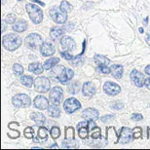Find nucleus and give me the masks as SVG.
Masks as SVG:
<instances>
[{
    "label": "nucleus",
    "instance_id": "nucleus-32",
    "mask_svg": "<svg viewBox=\"0 0 150 150\" xmlns=\"http://www.w3.org/2000/svg\"><path fill=\"white\" fill-rule=\"evenodd\" d=\"M59 8L62 9V11H64L65 13H68V12H70V11H72V5L70 4L69 2H67V1H62L61 3V6H59Z\"/></svg>",
    "mask_w": 150,
    "mask_h": 150
},
{
    "label": "nucleus",
    "instance_id": "nucleus-39",
    "mask_svg": "<svg viewBox=\"0 0 150 150\" xmlns=\"http://www.w3.org/2000/svg\"><path fill=\"white\" fill-rule=\"evenodd\" d=\"M98 71H100V72L104 73V74H108L110 73V68L107 67V65H98Z\"/></svg>",
    "mask_w": 150,
    "mask_h": 150
},
{
    "label": "nucleus",
    "instance_id": "nucleus-18",
    "mask_svg": "<svg viewBox=\"0 0 150 150\" xmlns=\"http://www.w3.org/2000/svg\"><path fill=\"white\" fill-rule=\"evenodd\" d=\"M78 129V134L81 139H86L89 133V129H88V122H81L77 126Z\"/></svg>",
    "mask_w": 150,
    "mask_h": 150
},
{
    "label": "nucleus",
    "instance_id": "nucleus-54",
    "mask_svg": "<svg viewBox=\"0 0 150 150\" xmlns=\"http://www.w3.org/2000/svg\"><path fill=\"white\" fill-rule=\"evenodd\" d=\"M19 1H22V0H19Z\"/></svg>",
    "mask_w": 150,
    "mask_h": 150
},
{
    "label": "nucleus",
    "instance_id": "nucleus-3",
    "mask_svg": "<svg viewBox=\"0 0 150 150\" xmlns=\"http://www.w3.org/2000/svg\"><path fill=\"white\" fill-rule=\"evenodd\" d=\"M25 46L29 48L31 50H36L39 47H41L42 45V38L39 34L37 33H31L26 36L25 40Z\"/></svg>",
    "mask_w": 150,
    "mask_h": 150
},
{
    "label": "nucleus",
    "instance_id": "nucleus-12",
    "mask_svg": "<svg viewBox=\"0 0 150 150\" xmlns=\"http://www.w3.org/2000/svg\"><path fill=\"white\" fill-rule=\"evenodd\" d=\"M131 79L133 80V82L136 84V86L137 87H142L143 85H144L145 83V78L144 76H143L142 73H140L139 71L137 70H133L131 72Z\"/></svg>",
    "mask_w": 150,
    "mask_h": 150
},
{
    "label": "nucleus",
    "instance_id": "nucleus-47",
    "mask_svg": "<svg viewBox=\"0 0 150 150\" xmlns=\"http://www.w3.org/2000/svg\"><path fill=\"white\" fill-rule=\"evenodd\" d=\"M31 1H34V2H36V3H39V4L42 5V6H44V5H45L43 2H41V1H40V0H31Z\"/></svg>",
    "mask_w": 150,
    "mask_h": 150
},
{
    "label": "nucleus",
    "instance_id": "nucleus-41",
    "mask_svg": "<svg viewBox=\"0 0 150 150\" xmlns=\"http://www.w3.org/2000/svg\"><path fill=\"white\" fill-rule=\"evenodd\" d=\"M69 52H70V51H64V52L61 53V55L64 57L65 59H67V61H70V59H73L74 58H73V56L71 55Z\"/></svg>",
    "mask_w": 150,
    "mask_h": 150
},
{
    "label": "nucleus",
    "instance_id": "nucleus-52",
    "mask_svg": "<svg viewBox=\"0 0 150 150\" xmlns=\"http://www.w3.org/2000/svg\"><path fill=\"white\" fill-rule=\"evenodd\" d=\"M139 32H142H142H143V28H139Z\"/></svg>",
    "mask_w": 150,
    "mask_h": 150
},
{
    "label": "nucleus",
    "instance_id": "nucleus-16",
    "mask_svg": "<svg viewBox=\"0 0 150 150\" xmlns=\"http://www.w3.org/2000/svg\"><path fill=\"white\" fill-rule=\"evenodd\" d=\"M82 117L88 120H97L98 118V111L95 108H87L83 111Z\"/></svg>",
    "mask_w": 150,
    "mask_h": 150
},
{
    "label": "nucleus",
    "instance_id": "nucleus-35",
    "mask_svg": "<svg viewBox=\"0 0 150 150\" xmlns=\"http://www.w3.org/2000/svg\"><path fill=\"white\" fill-rule=\"evenodd\" d=\"M13 70H14V72H15V74H16V75H22L23 73V67L21 64H14Z\"/></svg>",
    "mask_w": 150,
    "mask_h": 150
},
{
    "label": "nucleus",
    "instance_id": "nucleus-45",
    "mask_svg": "<svg viewBox=\"0 0 150 150\" xmlns=\"http://www.w3.org/2000/svg\"><path fill=\"white\" fill-rule=\"evenodd\" d=\"M144 85L146 86V88H147L148 90H150V77L147 78V79H145V83Z\"/></svg>",
    "mask_w": 150,
    "mask_h": 150
},
{
    "label": "nucleus",
    "instance_id": "nucleus-43",
    "mask_svg": "<svg viewBox=\"0 0 150 150\" xmlns=\"http://www.w3.org/2000/svg\"><path fill=\"white\" fill-rule=\"evenodd\" d=\"M143 118L142 114H139V113H134L133 115H132V119L134 120V121H139V120H142Z\"/></svg>",
    "mask_w": 150,
    "mask_h": 150
},
{
    "label": "nucleus",
    "instance_id": "nucleus-11",
    "mask_svg": "<svg viewBox=\"0 0 150 150\" xmlns=\"http://www.w3.org/2000/svg\"><path fill=\"white\" fill-rule=\"evenodd\" d=\"M40 52L44 57H49L52 56L55 54L56 50H55V46L51 43V42H43L40 47Z\"/></svg>",
    "mask_w": 150,
    "mask_h": 150
},
{
    "label": "nucleus",
    "instance_id": "nucleus-26",
    "mask_svg": "<svg viewBox=\"0 0 150 150\" xmlns=\"http://www.w3.org/2000/svg\"><path fill=\"white\" fill-rule=\"evenodd\" d=\"M95 62L98 65H107V64H109V59L105 58L104 56L97 55L95 57Z\"/></svg>",
    "mask_w": 150,
    "mask_h": 150
},
{
    "label": "nucleus",
    "instance_id": "nucleus-23",
    "mask_svg": "<svg viewBox=\"0 0 150 150\" xmlns=\"http://www.w3.org/2000/svg\"><path fill=\"white\" fill-rule=\"evenodd\" d=\"M28 70L31 71V72H33L34 74H41L43 72L44 70V67H42L41 64H39V62H33V64H29L28 67Z\"/></svg>",
    "mask_w": 150,
    "mask_h": 150
},
{
    "label": "nucleus",
    "instance_id": "nucleus-17",
    "mask_svg": "<svg viewBox=\"0 0 150 150\" xmlns=\"http://www.w3.org/2000/svg\"><path fill=\"white\" fill-rule=\"evenodd\" d=\"M82 92L84 96L92 97L93 95L96 94V87L92 82H86L84 83V85L82 87Z\"/></svg>",
    "mask_w": 150,
    "mask_h": 150
},
{
    "label": "nucleus",
    "instance_id": "nucleus-19",
    "mask_svg": "<svg viewBox=\"0 0 150 150\" xmlns=\"http://www.w3.org/2000/svg\"><path fill=\"white\" fill-rule=\"evenodd\" d=\"M30 118L33 120V121L36 123V125L41 127V126L44 125V123L46 122V117H45L43 114L40 112H33L31 113Z\"/></svg>",
    "mask_w": 150,
    "mask_h": 150
},
{
    "label": "nucleus",
    "instance_id": "nucleus-34",
    "mask_svg": "<svg viewBox=\"0 0 150 150\" xmlns=\"http://www.w3.org/2000/svg\"><path fill=\"white\" fill-rule=\"evenodd\" d=\"M142 128L137 127V128H134L133 130V136H134V139H139V137H142Z\"/></svg>",
    "mask_w": 150,
    "mask_h": 150
},
{
    "label": "nucleus",
    "instance_id": "nucleus-48",
    "mask_svg": "<svg viewBox=\"0 0 150 150\" xmlns=\"http://www.w3.org/2000/svg\"><path fill=\"white\" fill-rule=\"evenodd\" d=\"M4 30H5V21L3 20L2 21V32H4Z\"/></svg>",
    "mask_w": 150,
    "mask_h": 150
},
{
    "label": "nucleus",
    "instance_id": "nucleus-9",
    "mask_svg": "<svg viewBox=\"0 0 150 150\" xmlns=\"http://www.w3.org/2000/svg\"><path fill=\"white\" fill-rule=\"evenodd\" d=\"M133 139H134L133 130H131V129H129L127 127H124L121 130L118 142L120 143H129Z\"/></svg>",
    "mask_w": 150,
    "mask_h": 150
},
{
    "label": "nucleus",
    "instance_id": "nucleus-7",
    "mask_svg": "<svg viewBox=\"0 0 150 150\" xmlns=\"http://www.w3.org/2000/svg\"><path fill=\"white\" fill-rule=\"evenodd\" d=\"M64 98V91L59 87H54L50 92V100L54 104L59 105Z\"/></svg>",
    "mask_w": 150,
    "mask_h": 150
},
{
    "label": "nucleus",
    "instance_id": "nucleus-29",
    "mask_svg": "<svg viewBox=\"0 0 150 150\" xmlns=\"http://www.w3.org/2000/svg\"><path fill=\"white\" fill-rule=\"evenodd\" d=\"M65 68L64 67H55V68L52 70V72H51V75H52V77H55V78H59L61 76V74L64 72V70Z\"/></svg>",
    "mask_w": 150,
    "mask_h": 150
},
{
    "label": "nucleus",
    "instance_id": "nucleus-24",
    "mask_svg": "<svg viewBox=\"0 0 150 150\" xmlns=\"http://www.w3.org/2000/svg\"><path fill=\"white\" fill-rule=\"evenodd\" d=\"M48 113H49L50 116L54 117V118H58V117H59V115H61L59 108L57 104H54V103H52L48 107Z\"/></svg>",
    "mask_w": 150,
    "mask_h": 150
},
{
    "label": "nucleus",
    "instance_id": "nucleus-2",
    "mask_svg": "<svg viewBox=\"0 0 150 150\" xmlns=\"http://www.w3.org/2000/svg\"><path fill=\"white\" fill-rule=\"evenodd\" d=\"M25 9L26 12L29 15V18H30L31 21L34 23L38 25V23H40L42 22V20H43V13H42V10L38 6L31 4V3H28V4H26Z\"/></svg>",
    "mask_w": 150,
    "mask_h": 150
},
{
    "label": "nucleus",
    "instance_id": "nucleus-28",
    "mask_svg": "<svg viewBox=\"0 0 150 150\" xmlns=\"http://www.w3.org/2000/svg\"><path fill=\"white\" fill-rule=\"evenodd\" d=\"M21 82L23 86L28 87V88H30L32 86V84H33V78L31 76H28V75H25V76H23L21 78Z\"/></svg>",
    "mask_w": 150,
    "mask_h": 150
},
{
    "label": "nucleus",
    "instance_id": "nucleus-10",
    "mask_svg": "<svg viewBox=\"0 0 150 150\" xmlns=\"http://www.w3.org/2000/svg\"><path fill=\"white\" fill-rule=\"evenodd\" d=\"M103 90H104V92L109 96H116L121 92L120 86L113 82H106L103 85Z\"/></svg>",
    "mask_w": 150,
    "mask_h": 150
},
{
    "label": "nucleus",
    "instance_id": "nucleus-25",
    "mask_svg": "<svg viewBox=\"0 0 150 150\" xmlns=\"http://www.w3.org/2000/svg\"><path fill=\"white\" fill-rule=\"evenodd\" d=\"M59 62V58H51L49 59H47L44 64V68L46 70L51 69L52 67H55L57 64Z\"/></svg>",
    "mask_w": 150,
    "mask_h": 150
},
{
    "label": "nucleus",
    "instance_id": "nucleus-49",
    "mask_svg": "<svg viewBox=\"0 0 150 150\" xmlns=\"http://www.w3.org/2000/svg\"><path fill=\"white\" fill-rule=\"evenodd\" d=\"M146 40H147V43H148V45H150V35H148L147 38H146Z\"/></svg>",
    "mask_w": 150,
    "mask_h": 150
},
{
    "label": "nucleus",
    "instance_id": "nucleus-6",
    "mask_svg": "<svg viewBox=\"0 0 150 150\" xmlns=\"http://www.w3.org/2000/svg\"><path fill=\"white\" fill-rule=\"evenodd\" d=\"M35 90L39 93H46L50 90V81L47 77H38L34 81Z\"/></svg>",
    "mask_w": 150,
    "mask_h": 150
},
{
    "label": "nucleus",
    "instance_id": "nucleus-36",
    "mask_svg": "<svg viewBox=\"0 0 150 150\" xmlns=\"http://www.w3.org/2000/svg\"><path fill=\"white\" fill-rule=\"evenodd\" d=\"M34 134V131L31 127H28L25 129V137L26 139H32Z\"/></svg>",
    "mask_w": 150,
    "mask_h": 150
},
{
    "label": "nucleus",
    "instance_id": "nucleus-5",
    "mask_svg": "<svg viewBox=\"0 0 150 150\" xmlns=\"http://www.w3.org/2000/svg\"><path fill=\"white\" fill-rule=\"evenodd\" d=\"M50 16L57 23H64L67 20V13H65L59 7H54L51 9Z\"/></svg>",
    "mask_w": 150,
    "mask_h": 150
},
{
    "label": "nucleus",
    "instance_id": "nucleus-46",
    "mask_svg": "<svg viewBox=\"0 0 150 150\" xmlns=\"http://www.w3.org/2000/svg\"><path fill=\"white\" fill-rule=\"evenodd\" d=\"M145 73H146V74H148V75H150V65H148V67H145Z\"/></svg>",
    "mask_w": 150,
    "mask_h": 150
},
{
    "label": "nucleus",
    "instance_id": "nucleus-30",
    "mask_svg": "<svg viewBox=\"0 0 150 150\" xmlns=\"http://www.w3.org/2000/svg\"><path fill=\"white\" fill-rule=\"evenodd\" d=\"M64 147L65 148H76L78 147V144L77 142H75L74 139H67L64 142Z\"/></svg>",
    "mask_w": 150,
    "mask_h": 150
},
{
    "label": "nucleus",
    "instance_id": "nucleus-14",
    "mask_svg": "<svg viewBox=\"0 0 150 150\" xmlns=\"http://www.w3.org/2000/svg\"><path fill=\"white\" fill-rule=\"evenodd\" d=\"M74 76V72L72 69H70V68H65L64 70V72L61 74V76L59 77V82L62 84H68L70 82V80L72 79Z\"/></svg>",
    "mask_w": 150,
    "mask_h": 150
},
{
    "label": "nucleus",
    "instance_id": "nucleus-21",
    "mask_svg": "<svg viewBox=\"0 0 150 150\" xmlns=\"http://www.w3.org/2000/svg\"><path fill=\"white\" fill-rule=\"evenodd\" d=\"M13 29L16 32H23L28 29V23L25 21H18L16 23H14L13 25Z\"/></svg>",
    "mask_w": 150,
    "mask_h": 150
},
{
    "label": "nucleus",
    "instance_id": "nucleus-53",
    "mask_svg": "<svg viewBox=\"0 0 150 150\" xmlns=\"http://www.w3.org/2000/svg\"><path fill=\"white\" fill-rule=\"evenodd\" d=\"M5 3V0H2V4H4Z\"/></svg>",
    "mask_w": 150,
    "mask_h": 150
},
{
    "label": "nucleus",
    "instance_id": "nucleus-15",
    "mask_svg": "<svg viewBox=\"0 0 150 150\" xmlns=\"http://www.w3.org/2000/svg\"><path fill=\"white\" fill-rule=\"evenodd\" d=\"M61 45L65 51H72L75 49V42L69 36H64L61 40Z\"/></svg>",
    "mask_w": 150,
    "mask_h": 150
},
{
    "label": "nucleus",
    "instance_id": "nucleus-20",
    "mask_svg": "<svg viewBox=\"0 0 150 150\" xmlns=\"http://www.w3.org/2000/svg\"><path fill=\"white\" fill-rule=\"evenodd\" d=\"M110 73L117 79H121L123 75V67L120 64H113L110 67Z\"/></svg>",
    "mask_w": 150,
    "mask_h": 150
},
{
    "label": "nucleus",
    "instance_id": "nucleus-13",
    "mask_svg": "<svg viewBox=\"0 0 150 150\" xmlns=\"http://www.w3.org/2000/svg\"><path fill=\"white\" fill-rule=\"evenodd\" d=\"M34 106L40 110H45L49 107V100L44 96H37L33 100Z\"/></svg>",
    "mask_w": 150,
    "mask_h": 150
},
{
    "label": "nucleus",
    "instance_id": "nucleus-38",
    "mask_svg": "<svg viewBox=\"0 0 150 150\" xmlns=\"http://www.w3.org/2000/svg\"><path fill=\"white\" fill-rule=\"evenodd\" d=\"M51 134H52L53 139H58L59 134H61V131L58 127H53L51 129Z\"/></svg>",
    "mask_w": 150,
    "mask_h": 150
},
{
    "label": "nucleus",
    "instance_id": "nucleus-1",
    "mask_svg": "<svg viewBox=\"0 0 150 150\" xmlns=\"http://www.w3.org/2000/svg\"><path fill=\"white\" fill-rule=\"evenodd\" d=\"M2 44L8 51H15L21 46L22 44V39L19 35L15 33H10L5 35L2 38Z\"/></svg>",
    "mask_w": 150,
    "mask_h": 150
},
{
    "label": "nucleus",
    "instance_id": "nucleus-37",
    "mask_svg": "<svg viewBox=\"0 0 150 150\" xmlns=\"http://www.w3.org/2000/svg\"><path fill=\"white\" fill-rule=\"evenodd\" d=\"M65 139H74V130L73 128H67L65 131Z\"/></svg>",
    "mask_w": 150,
    "mask_h": 150
},
{
    "label": "nucleus",
    "instance_id": "nucleus-4",
    "mask_svg": "<svg viewBox=\"0 0 150 150\" xmlns=\"http://www.w3.org/2000/svg\"><path fill=\"white\" fill-rule=\"evenodd\" d=\"M12 103L16 107L19 108H25L31 104V100L28 95L25 94H19L12 98Z\"/></svg>",
    "mask_w": 150,
    "mask_h": 150
},
{
    "label": "nucleus",
    "instance_id": "nucleus-22",
    "mask_svg": "<svg viewBox=\"0 0 150 150\" xmlns=\"http://www.w3.org/2000/svg\"><path fill=\"white\" fill-rule=\"evenodd\" d=\"M64 29L62 28H59V26H55V28H53L52 29H51L50 36H51V38L53 39V40H56V39L59 38L62 34H64Z\"/></svg>",
    "mask_w": 150,
    "mask_h": 150
},
{
    "label": "nucleus",
    "instance_id": "nucleus-31",
    "mask_svg": "<svg viewBox=\"0 0 150 150\" xmlns=\"http://www.w3.org/2000/svg\"><path fill=\"white\" fill-rule=\"evenodd\" d=\"M38 139H40L42 140H46L48 139V134H47V130L46 128L41 126L38 130Z\"/></svg>",
    "mask_w": 150,
    "mask_h": 150
},
{
    "label": "nucleus",
    "instance_id": "nucleus-40",
    "mask_svg": "<svg viewBox=\"0 0 150 150\" xmlns=\"http://www.w3.org/2000/svg\"><path fill=\"white\" fill-rule=\"evenodd\" d=\"M16 21V16L14 14H9L5 18V22L7 23H14Z\"/></svg>",
    "mask_w": 150,
    "mask_h": 150
},
{
    "label": "nucleus",
    "instance_id": "nucleus-33",
    "mask_svg": "<svg viewBox=\"0 0 150 150\" xmlns=\"http://www.w3.org/2000/svg\"><path fill=\"white\" fill-rule=\"evenodd\" d=\"M91 132H92L91 137H92V139H98V137H100V134H101V133H100V129L98 128V127L94 128Z\"/></svg>",
    "mask_w": 150,
    "mask_h": 150
},
{
    "label": "nucleus",
    "instance_id": "nucleus-42",
    "mask_svg": "<svg viewBox=\"0 0 150 150\" xmlns=\"http://www.w3.org/2000/svg\"><path fill=\"white\" fill-rule=\"evenodd\" d=\"M112 107L114 109H118V110H120V109H122L123 107H124V103H122L121 101H118V103H114L113 104H112Z\"/></svg>",
    "mask_w": 150,
    "mask_h": 150
},
{
    "label": "nucleus",
    "instance_id": "nucleus-44",
    "mask_svg": "<svg viewBox=\"0 0 150 150\" xmlns=\"http://www.w3.org/2000/svg\"><path fill=\"white\" fill-rule=\"evenodd\" d=\"M114 117H115L114 115H106V116H103L100 120L103 122L106 123V122H108V121H111L112 119H114Z\"/></svg>",
    "mask_w": 150,
    "mask_h": 150
},
{
    "label": "nucleus",
    "instance_id": "nucleus-51",
    "mask_svg": "<svg viewBox=\"0 0 150 150\" xmlns=\"http://www.w3.org/2000/svg\"><path fill=\"white\" fill-rule=\"evenodd\" d=\"M50 147H51V148H54V147H56V148H58V147H59V146H58V145H57V144H53L52 146H50Z\"/></svg>",
    "mask_w": 150,
    "mask_h": 150
},
{
    "label": "nucleus",
    "instance_id": "nucleus-8",
    "mask_svg": "<svg viewBox=\"0 0 150 150\" xmlns=\"http://www.w3.org/2000/svg\"><path fill=\"white\" fill-rule=\"evenodd\" d=\"M64 108L67 113H73L76 110L81 108V103L80 101L76 100L75 98H70L64 101Z\"/></svg>",
    "mask_w": 150,
    "mask_h": 150
},
{
    "label": "nucleus",
    "instance_id": "nucleus-27",
    "mask_svg": "<svg viewBox=\"0 0 150 150\" xmlns=\"http://www.w3.org/2000/svg\"><path fill=\"white\" fill-rule=\"evenodd\" d=\"M79 90H80V84L78 81H74V82H72L69 86H68V92H69L71 95L78 94Z\"/></svg>",
    "mask_w": 150,
    "mask_h": 150
},
{
    "label": "nucleus",
    "instance_id": "nucleus-50",
    "mask_svg": "<svg viewBox=\"0 0 150 150\" xmlns=\"http://www.w3.org/2000/svg\"><path fill=\"white\" fill-rule=\"evenodd\" d=\"M147 137H148V139H150V128L147 130Z\"/></svg>",
    "mask_w": 150,
    "mask_h": 150
}]
</instances>
